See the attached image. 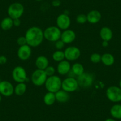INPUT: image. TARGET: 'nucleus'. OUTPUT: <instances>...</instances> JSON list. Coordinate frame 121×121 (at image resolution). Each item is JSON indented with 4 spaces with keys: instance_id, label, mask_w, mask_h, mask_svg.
<instances>
[{
    "instance_id": "1",
    "label": "nucleus",
    "mask_w": 121,
    "mask_h": 121,
    "mask_svg": "<svg viewBox=\"0 0 121 121\" xmlns=\"http://www.w3.org/2000/svg\"><path fill=\"white\" fill-rule=\"evenodd\" d=\"M24 36L29 46L31 48L38 47L44 39L43 31L39 27H31L26 32Z\"/></svg>"
},
{
    "instance_id": "2",
    "label": "nucleus",
    "mask_w": 121,
    "mask_h": 121,
    "mask_svg": "<svg viewBox=\"0 0 121 121\" xmlns=\"http://www.w3.org/2000/svg\"><path fill=\"white\" fill-rule=\"evenodd\" d=\"M45 86L48 91L55 93L61 89L62 80L59 77L55 75L48 77L45 83Z\"/></svg>"
},
{
    "instance_id": "3",
    "label": "nucleus",
    "mask_w": 121,
    "mask_h": 121,
    "mask_svg": "<svg viewBox=\"0 0 121 121\" xmlns=\"http://www.w3.org/2000/svg\"><path fill=\"white\" fill-rule=\"evenodd\" d=\"M61 33V30L57 26H52L48 27L43 31L44 39L49 42H55L60 39Z\"/></svg>"
},
{
    "instance_id": "4",
    "label": "nucleus",
    "mask_w": 121,
    "mask_h": 121,
    "mask_svg": "<svg viewBox=\"0 0 121 121\" xmlns=\"http://www.w3.org/2000/svg\"><path fill=\"white\" fill-rule=\"evenodd\" d=\"M24 11V8L23 4L20 3H14L10 5L7 10L9 17L13 20L20 18Z\"/></svg>"
},
{
    "instance_id": "5",
    "label": "nucleus",
    "mask_w": 121,
    "mask_h": 121,
    "mask_svg": "<svg viewBox=\"0 0 121 121\" xmlns=\"http://www.w3.org/2000/svg\"><path fill=\"white\" fill-rule=\"evenodd\" d=\"M48 76L46 75L45 71L37 69L33 71L31 76V81L35 86H40L45 85L47 80Z\"/></svg>"
},
{
    "instance_id": "6",
    "label": "nucleus",
    "mask_w": 121,
    "mask_h": 121,
    "mask_svg": "<svg viewBox=\"0 0 121 121\" xmlns=\"http://www.w3.org/2000/svg\"><path fill=\"white\" fill-rule=\"evenodd\" d=\"M106 96L109 100L114 103L121 101V88L117 86H110L106 91Z\"/></svg>"
},
{
    "instance_id": "7",
    "label": "nucleus",
    "mask_w": 121,
    "mask_h": 121,
    "mask_svg": "<svg viewBox=\"0 0 121 121\" xmlns=\"http://www.w3.org/2000/svg\"><path fill=\"white\" fill-rule=\"evenodd\" d=\"M94 75L90 73H84L80 76L77 77L78 84L79 87L84 88H87L92 86L94 82Z\"/></svg>"
},
{
    "instance_id": "8",
    "label": "nucleus",
    "mask_w": 121,
    "mask_h": 121,
    "mask_svg": "<svg viewBox=\"0 0 121 121\" xmlns=\"http://www.w3.org/2000/svg\"><path fill=\"white\" fill-rule=\"evenodd\" d=\"M78 87L77 80L74 77H69L62 81L61 89L68 93L74 92L78 89Z\"/></svg>"
},
{
    "instance_id": "9",
    "label": "nucleus",
    "mask_w": 121,
    "mask_h": 121,
    "mask_svg": "<svg viewBox=\"0 0 121 121\" xmlns=\"http://www.w3.org/2000/svg\"><path fill=\"white\" fill-rule=\"evenodd\" d=\"M12 77L17 83L24 82L27 80L26 71L21 66L16 67L12 71Z\"/></svg>"
},
{
    "instance_id": "10",
    "label": "nucleus",
    "mask_w": 121,
    "mask_h": 121,
    "mask_svg": "<svg viewBox=\"0 0 121 121\" xmlns=\"http://www.w3.org/2000/svg\"><path fill=\"white\" fill-rule=\"evenodd\" d=\"M64 52L65 54V58L68 61L77 60L81 55V51L80 49L76 46H69L67 48Z\"/></svg>"
},
{
    "instance_id": "11",
    "label": "nucleus",
    "mask_w": 121,
    "mask_h": 121,
    "mask_svg": "<svg viewBox=\"0 0 121 121\" xmlns=\"http://www.w3.org/2000/svg\"><path fill=\"white\" fill-rule=\"evenodd\" d=\"M14 93V87L10 81L4 80L0 82V94L5 97H10Z\"/></svg>"
},
{
    "instance_id": "12",
    "label": "nucleus",
    "mask_w": 121,
    "mask_h": 121,
    "mask_svg": "<svg viewBox=\"0 0 121 121\" xmlns=\"http://www.w3.org/2000/svg\"><path fill=\"white\" fill-rule=\"evenodd\" d=\"M56 26L60 30H67L71 25V19L68 14L65 13L60 14L56 18Z\"/></svg>"
},
{
    "instance_id": "13",
    "label": "nucleus",
    "mask_w": 121,
    "mask_h": 121,
    "mask_svg": "<svg viewBox=\"0 0 121 121\" xmlns=\"http://www.w3.org/2000/svg\"><path fill=\"white\" fill-rule=\"evenodd\" d=\"M32 55V48L27 44L20 46L17 50V56L20 60H26Z\"/></svg>"
},
{
    "instance_id": "14",
    "label": "nucleus",
    "mask_w": 121,
    "mask_h": 121,
    "mask_svg": "<svg viewBox=\"0 0 121 121\" xmlns=\"http://www.w3.org/2000/svg\"><path fill=\"white\" fill-rule=\"evenodd\" d=\"M76 38V34L74 30L67 29L64 30L61 33L60 40L64 42L65 44H69L73 43Z\"/></svg>"
},
{
    "instance_id": "15",
    "label": "nucleus",
    "mask_w": 121,
    "mask_h": 121,
    "mask_svg": "<svg viewBox=\"0 0 121 121\" xmlns=\"http://www.w3.org/2000/svg\"><path fill=\"white\" fill-rule=\"evenodd\" d=\"M71 66L70 62L66 59L59 62L57 66V71L58 74L61 75L68 74L71 71Z\"/></svg>"
},
{
    "instance_id": "16",
    "label": "nucleus",
    "mask_w": 121,
    "mask_h": 121,
    "mask_svg": "<svg viewBox=\"0 0 121 121\" xmlns=\"http://www.w3.org/2000/svg\"><path fill=\"white\" fill-rule=\"evenodd\" d=\"M87 22L90 24H97L102 18V14L98 10H93L89 11L87 14Z\"/></svg>"
},
{
    "instance_id": "17",
    "label": "nucleus",
    "mask_w": 121,
    "mask_h": 121,
    "mask_svg": "<svg viewBox=\"0 0 121 121\" xmlns=\"http://www.w3.org/2000/svg\"><path fill=\"white\" fill-rule=\"evenodd\" d=\"M55 94L56 100L60 103H66L70 99L69 93L67 92L62 89L59 90Z\"/></svg>"
},
{
    "instance_id": "18",
    "label": "nucleus",
    "mask_w": 121,
    "mask_h": 121,
    "mask_svg": "<svg viewBox=\"0 0 121 121\" xmlns=\"http://www.w3.org/2000/svg\"><path fill=\"white\" fill-rule=\"evenodd\" d=\"M49 60L44 55H40L35 60V65L37 68L42 70H45L49 66Z\"/></svg>"
},
{
    "instance_id": "19",
    "label": "nucleus",
    "mask_w": 121,
    "mask_h": 121,
    "mask_svg": "<svg viewBox=\"0 0 121 121\" xmlns=\"http://www.w3.org/2000/svg\"><path fill=\"white\" fill-rule=\"evenodd\" d=\"M100 36L103 41H110L113 38L112 30L108 27H103L100 30Z\"/></svg>"
},
{
    "instance_id": "20",
    "label": "nucleus",
    "mask_w": 121,
    "mask_h": 121,
    "mask_svg": "<svg viewBox=\"0 0 121 121\" xmlns=\"http://www.w3.org/2000/svg\"><path fill=\"white\" fill-rule=\"evenodd\" d=\"M101 62L106 66H112L115 62V58L111 53H105L102 55Z\"/></svg>"
},
{
    "instance_id": "21",
    "label": "nucleus",
    "mask_w": 121,
    "mask_h": 121,
    "mask_svg": "<svg viewBox=\"0 0 121 121\" xmlns=\"http://www.w3.org/2000/svg\"><path fill=\"white\" fill-rule=\"evenodd\" d=\"M13 26V20L10 17L3 18L0 23V27L3 30H10Z\"/></svg>"
},
{
    "instance_id": "22",
    "label": "nucleus",
    "mask_w": 121,
    "mask_h": 121,
    "mask_svg": "<svg viewBox=\"0 0 121 121\" xmlns=\"http://www.w3.org/2000/svg\"><path fill=\"white\" fill-rule=\"evenodd\" d=\"M110 113L111 116L114 119H121V104H115L110 108Z\"/></svg>"
},
{
    "instance_id": "23",
    "label": "nucleus",
    "mask_w": 121,
    "mask_h": 121,
    "mask_svg": "<svg viewBox=\"0 0 121 121\" xmlns=\"http://www.w3.org/2000/svg\"><path fill=\"white\" fill-rule=\"evenodd\" d=\"M55 94L52 92L46 93L43 97V102L46 105L51 106L53 105L56 102Z\"/></svg>"
},
{
    "instance_id": "24",
    "label": "nucleus",
    "mask_w": 121,
    "mask_h": 121,
    "mask_svg": "<svg viewBox=\"0 0 121 121\" xmlns=\"http://www.w3.org/2000/svg\"><path fill=\"white\" fill-rule=\"evenodd\" d=\"M71 71L75 76L78 77L84 73V68L81 64L76 62L72 65Z\"/></svg>"
},
{
    "instance_id": "25",
    "label": "nucleus",
    "mask_w": 121,
    "mask_h": 121,
    "mask_svg": "<svg viewBox=\"0 0 121 121\" xmlns=\"http://www.w3.org/2000/svg\"><path fill=\"white\" fill-rule=\"evenodd\" d=\"M27 90V86L25 82L17 83L14 87V94L17 96H23Z\"/></svg>"
},
{
    "instance_id": "26",
    "label": "nucleus",
    "mask_w": 121,
    "mask_h": 121,
    "mask_svg": "<svg viewBox=\"0 0 121 121\" xmlns=\"http://www.w3.org/2000/svg\"><path fill=\"white\" fill-rule=\"evenodd\" d=\"M52 59L56 61V62H59L62 60H64L65 54L64 52L62 51L61 50H57L55 52H54L52 54Z\"/></svg>"
},
{
    "instance_id": "27",
    "label": "nucleus",
    "mask_w": 121,
    "mask_h": 121,
    "mask_svg": "<svg viewBox=\"0 0 121 121\" xmlns=\"http://www.w3.org/2000/svg\"><path fill=\"white\" fill-rule=\"evenodd\" d=\"M101 58H102V55L98 53H93L91 55L90 59L91 62L94 64H97L101 62Z\"/></svg>"
},
{
    "instance_id": "28",
    "label": "nucleus",
    "mask_w": 121,
    "mask_h": 121,
    "mask_svg": "<svg viewBox=\"0 0 121 121\" xmlns=\"http://www.w3.org/2000/svg\"><path fill=\"white\" fill-rule=\"evenodd\" d=\"M77 23L80 24H83L87 22V15L84 14H80L76 17Z\"/></svg>"
},
{
    "instance_id": "29",
    "label": "nucleus",
    "mask_w": 121,
    "mask_h": 121,
    "mask_svg": "<svg viewBox=\"0 0 121 121\" xmlns=\"http://www.w3.org/2000/svg\"><path fill=\"white\" fill-rule=\"evenodd\" d=\"M44 71H45V73H46L48 77H51V76H53V75H54L56 72L55 68L53 67H52V66H49V65L48 67Z\"/></svg>"
},
{
    "instance_id": "30",
    "label": "nucleus",
    "mask_w": 121,
    "mask_h": 121,
    "mask_svg": "<svg viewBox=\"0 0 121 121\" xmlns=\"http://www.w3.org/2000/svg\"><path fill=\"white\" fill-rule=\"evenodd\" d=\"M17 43L20 46L27 45V41L25 36H20L19 38H17Z\"/></svg>"
},
{
    "instance_id": "31",
    "label": "nucleus",
    "mask_w": 121,
    "mask_h": 121,
    "mask_svg": "<svg viewBox=\"0 0 121 121\" xmlns=\"http://www.w3.org/2000/svg\"><path fill=\"white\" fill-rule=\"evenodd\" d=\"M65 45V44L64 43V42L62 40H60V39H59V40L55 42V48L57 50H61L64 47Z\"/></svg>"
},
{
    "instance_id": "32",
    "label": "nucleus",
    "mask_w": 121,
    "mask_h": 121,
    "mask_svg": "<svg viewBox=\"0 0 121 121\" xmlns=\"http://www.w3.org/2000/svg\"><path fill=\"white\" fill-rule=\"evenodd\" d=\"M7 62V58L5 56L1 55L0 56V65H4Z\"/></svg>"
},
{
    "instance_id": "33",
    "label": "nucleus",
    "mask_w": 121,
    "mask_h": 121,
    "mask_svg": "<svg viewBox=\"0 0 121 121\" xmlns=\"http://www.w3.org/2000/svg\"><path fill=\"white\" fill-rule=\"evenodd\" d=\"M13 25L16 27H19L21 25V20L20 18L13 20Z\"/></svg>"
},
{
    "instance_id": "34",
    "label": "nucleus",
    "mask_w": 121,
    "mask_h": 121,
    "mask_svg": "<svg viewBox=\"0 0 121 121\" xmlns=\"http://www.w3.org/2000/svg\"><path fill=\"white\" fill-rule=\"evenodd\" d=\"M61 3H60V0H53L52 1V4L53 7H58L59 5H60Z\"/></svg>"
},
{
    "instance_id": "35",
    "label": "nucleus",
    "mask_w": 121,
    "mask_h": 121,
    "mask_svg": "<svg viewBox=\"0 0 121 121\" xmlns=\"http://www.w3.org/2000/svg\"><path fill=\"white\" fill-rule=\"evenodd\" d=\"M102 46H103V47H104V48L107 47V46H108V45H109V42L103 41V42H102Z\"/></svg>"
},
{
    "instance_id": "36",
    "label": "nucleus",
    "mask_w": 121,
    "mask_h": 121,
    "mask_svg": "<svg viewBox=\"0 0 121 121\" xmlns=\"http://www.w3.org/2000/svg\"><path fill=\"white\" fill-rule=\"evenodd\" d=\"M104 121H116L113 118H108V119H106Z\"/></svg>"
},
{
    "instance_id": "37",
    "label": "nucleus",
    "mask_w": 121,
    "mask_h": 121,
    "mask_svg": "<svg viewBox=\"0 0 121 121\" xmlns=\"http://www.w3.org/2000/svg\"><path fill=\"white\" fill-rule=\"evenodd\" d=\"M1 100H2V95L0 94V103H1Z\"/></svg>"
},
{
    "instance_id": "38",
    "label": "nucleus",
    "mask_w": 121,
    "mask_h": 121,
    "mask_svg": "<svg viewBox=\"0 0 121 121\" xmlns=\"http://www.w3.org/2000/svg\"><path fill=\"white\" fill-rule=\"evenodd\" d=\"M119 87L121 88V79L119 81Z\"/></svg>"
},
{
    "instance_id": "39",
    "label": "nucleus",
    "mask_w": 121,
    "mask_h": 121,
    "mask_svg": "<svg viewBox=\"0 0 121 121\" xmlns=\"http://www.w3.org/2000/svg\"><path fill=\"white\" fill-rule=\"evenodd\" d=\"M35 1H43V0H35Z\"/></svg>"
},
{
    "instance_id": "40",
    "label": "nucleus",
    "mask_w": 121,
    "mask_h": 121,
    "mask_svg": "<svg viewBox=\"0 0 121 121\" xmlns=\"http://www.w3.org/2000/svg\"><path fill=\"white\" fill-rule=\"evenodd\" d=\"M1 80H0V82H1Z\"/></svg>"
}]
</instances>
